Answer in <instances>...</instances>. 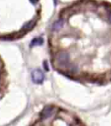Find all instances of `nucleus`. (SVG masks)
I'll list each match as a JSON object with an SVG mask.
<instances>
[{
  "instance_id": "2",
  "label": "nucleus",
  "mask_w": 111,
  "mask_h": 126,
  "mask_svg": "<svg viewBox=\"0 0 111 126\" xmlns=\"http://www.w3.org/2000/svg\"><path fill=\"white\" fill-rule=\"evenodd\" d=\"M45 76L42 71L39 69L34 70L32 72V79L36 84H42L44 80Z\"/></svg>"
},
{
  "instance_id": "3",
  "label": "nucleus",
  "mask_w": 111,
  "mask_h": 126,
  "mask_svg": "<svg viewBox=\"0 0 111 126\" xmlns=\"http://www.w3.org/2000/svg\"><path fill=\"white\" fill-rule=\"evenodd\" d=\"M63 23H64V21L63 19H59L57 21H55L52 26V29L54 31H59L60 29H61L63 26Z\"/></svg>"
},
{
  "instance_id": "9",
  "label": "nucleus",
  "mask_w": 111,
  "mask_h": 126,
  "mask_svg": "<svg viewBox=\"0 0 111 126\" xmlns=\"http://www.w3.org/2000/svg\"><path fill=\"white\" fill-rule=\"evenodd\" d=\"M30 2H31L32 3L35 4V3H36L37 2H38V0H30Z\"/></svg>"
},
{
  "instance_id": "6",
  "label": "nucleus",
  "mask_w": 111,
  "mask_h": 126,
  "mask_svg": "<svg viewBox=\"0 0 111 126\" xmlns=\"http://www.w3.org/2000/svg\"><path fill=\"white\" fill-rule=\"evenodd\" d=\"M34 24H35V21H30L27 22V23H26V24H24V29L29 31V30H30V29L33 28V27L34 26Z\"/></svg>"
},
{
  "instance_id": "5",
  "label": "nucleus",
  "mask_w": 111,
  "mask_h": 126,
  "mask_svg": "<svg viewBox=\"0 0 111 126\" xmlns=\"http://www.w3.org/2000/svg\"><path fill=\"white\" fill-rule=\"evenodd\" d=\"M52 113V108L51 107H46L44 110V111L42 112V116L44 118H48L49 117Z\"/></svg>"
},
{
  "instance_id": "7",
  "label": "nucleus",
  "mask_w": 111,
  "mask_h": 126,
  "mask_svg": "<svg viewBox=\"0 0 111 126\" xmlns=\"http://www.w3.org/2000/svg\"><path fill=\"white\" fill-rule=\"evenodd\" d=\"M108 21H109V22L111 24V11L109 12V15H108Z\"/></svg>"
},
{
  "instance_id": "8",
  "label": "nucleus",
  "mask_w": 111,
  "mask_h": 126,
  "mask_svg": "<svg viewBox=\"0 0 111 126\" xmlns=\"http://www.w3.org/2000/svg\"><path fill=\"white\" fill-rule=\"evenodd\" d=\"M44 65H45V68L48 71V70H49V68H48V64H47V62H44Z\"/></svg>"
},
{
  "instance_id": "4",
  "label": "nucleus",
  "mask_w": 111,
  "mask_h": 126,
  "mask_svg": "<svg viewBox=\"0 0 111 126\" xmlns=\"http://www.w3.org/2000/svg\"><path fill=\"white\" fill-rule=\"evenodd\" d=\"M44 40L42 37H36L35 39H33L30 43L31 47H36V46H40L43 43Z\"/></svg>"
},
{
  "instance_id": "1",
  "label": "nucleus",
  "mask_w": 111,
  "mask_h": 126,
  "mask_svg": "<svg viewBox=\"0 0 111 126\" xmlns=\"http://www.w3.org/2000/svg\"><path fill=\"white\" fill-rule=\"evenodd\" d=\"M69 55L66 52H61L56 56L57 63L62 67H67L69 65Z\"/></svg>"
}]
</instances>
